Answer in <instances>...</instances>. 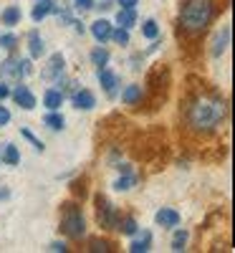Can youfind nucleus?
I'll use <instances>...</instances> for the list:
<instances>
[{
    "label": "nucleus",
    "mask_w": 235,
    "mask_h": 253,
    "mask_svg": "<svg viewBox=\"0 0 235 253\" xmlns=\"http://www.w3.org/2000/svg\"><path fill=\"white\" fill-rule=\"evenodd\" d=\"M228 117V107L220 96H197L187 107V124L195 132H212Z\"/></svg>",
    "instance_id": "1"
},
{
    "label": "nucleus",
    "mask_w": 235,
    "mask_h": 253,
    "mask_svg": "<svg viewBox=\"0 0 235 253\" xmlns=\"http://www.w3.org/2000/svg\"><path fill=\"white\" fill-rule=\"evenodd\" d=\"M215 13L212 0H185L180 10V23L187 33H202Z\"/></svg>",
    "instance_id": "2"
},
{
    "label": "nucleus",
    "mask_w": 235,
    "mask_h": 253,
    "mask_svg": "<svg viewBox=\"0 0 235 253\" xmlns=\"http://www.w3.org/2000/svg\"><path fill=\"white\" fill-rule=\"evenodd\" d=\"M61 230L69 238H81L86 233V220H83V213L76 203H63L61 208Z\"/></svg>",
    "instance_id": "3"
},
{
    "label": "nucleus",
    "mask_w": 235,
    "mask_h": 253,
    "mask_svg": "<svg viewBox=\"0 0 235 253\" xmlns=\"http://www.w3.org/2000/svg\"><path fill=\"white\" fill-rule=\"evenodd\" d=\"M119 210L106 200V195H96V220H99V225L101 228H106V230H117V223H119Z\"/></svg>",
    "instance_id": "4"
},
{
    "label": "nucleus",
    "mask_w": 235,
    "mask_h": 253,
    "mask_svg": "<svg viewBox=\"0 0 235 253\" xmlns=\"http://www.w3.org/2000/svg\"><path fill=\"white\" fill-rule=\"evenodd\" d=\"M31 71H33V66H31L28 58L20 61L18 56H8L3 63H0V74H3L5 79H13V81H20L23 76H28Z\"/></svg>",
    "instance_id": "5"
},
{
    "label": "nucleus",
    "mask_w": 235,
    "mask_h": 253,
    "mask_svg": "<svg viewBox=\"0 0 235 253\" xmlns=\"http://www.w3.org/2000/svg\"><path fill=\"white\" fill-rule=\"evenodd\" d=\"M63 66H66L63 56H61V53H53V56L48 58V63H46V69L40 71V79H43V81H56V79H61Z\"/></svg>",
    "instance_id": "6"
},
{
    "label": "nucleus",
    "mask_w": 235,
    "mask_h": 253,
    "mask_svg": "<svg viewBox=\"0 0 235 253\" xmlns=\"http://www.w3.org/2000/svg\"><path fill=\"white\" fill-rule=\"evenodd\" d=\"M96 76H99V81H101L104 91L109 94V96H114V94H117V86H119V76H117L112 69H106V66H101V69L96 71Z\"/></svg>",
    "instance_id": "7"
},
{
    "label": "nucleus",
    "mask_w": 235,
    "mask_h": 253,
    "mask_svg": "<svg viewBox=\"0 0 235 253\" xmlns=\"http://www.w3.org/2000/svg\"><path fill=\"white\" fill-rule=\"evenodd\" d=\"M13 99H15V104L20 109H36V96H33V91L28 89V86H23V84H20V86H15V91H13Z\"/></svg>",
    "instance_id": "8"
},
{
    "label": "nucleus",
    "mask_w": 235,
    "mask_h": 253,
    "mask_svg": "<svg viewBox=\"0 0 235 253\" xmlns=\"http://www.w3.org/2000/svg\"><path fill=\"white\" fill-rule=\"evenodd\" d=\"M228 46H230V26H223V28L215 33V41H212L210 53L218 58V56H223V53L228 51Z\"/></svg>",
    "instance_id": "9"
},
{
    "label": "nucleus",
    "mask_w": 235,
    "mask_h": 253,
    "mask_svg": "<svg viewBox=\"0 0 235 253\" xmlns=\"http://www.w3.org/2000/svg\"><path fill=\"white\" fill-rule=\"evenodd\" d=\"M74 107L81 109V112H89V109L96 107V96L89 89H76L74 91Z\"/></svg>",
    "instance_id": "10"
},
{
    "label": "nucleus",
    "mask_w": 235,
    "mask_h": 253,
    "mask_svg": "<svg viewBox=\"0 0 235 253\" xmlns=\"http://www.w3.org/2000/svg\"><path fill=\"white\" fill-rule=\"evenodd\" d=\"M155 220L162 228H177L180 225V213H177V210H172V208H162V210H157Z\"/></svg>",
    "instance_id": "11"
},
{
    "label": "nucleus",
    "mask_w": 235,
    "mask_h": 253,
    "mask_svg": "<svg viewBox=\"0 0 235 253\" xmlns=\"http://www.w3.org/2000/svg\"><path fill=\"white\" fill-rule=\"evenodd\" d=\"M112 23L109 20H104V18H99V20H94L91 23V36L99 41V43H104V41H109L112 38Z\"/></svg>",
    "instance_id": "12"
},
{
    "label": "nucleus",
    "mask_w": 235,
    "mask_h": 253,
    "mask_svg": "<svg viewBox=\"0 0 235 253\" xmlns=\"http://www.w3.org/2000/svg\"><path fill=\"white\" fill-rule=\"evenodd\" d=\"M144 99V89L139 86V84H132V86H126L121 91V101L126 104V107H134V104H142Z\"/></svg>",
    "instance_id": "13"
},
{
    "label": "nucleus",
    "mask_w": 235,
    "mask_h": 253,
    "mask_svg": "<svg viewBox=\"0 0 235 253\" xmlns=\"http://www.w3.org/2000/svg\"><path fill=\"white\" fill-rule=\"evenodd\" d=\"M28 48H31V58H40V56L46 53L43 38H40L38 31H31V33H28Z\"/></svg>",
    "instance_id": "14"
},
{
    "label": "nucleus",
    "mask_w": 235,
    "mask_h": 253,
    "mask_svg": "<svg viewBox=\"0 0 235 253\" xmlns=\"http://www.w3.org/2000/svg\"><path fill=\"white\" fill-rule=\"evenodd\" d=\"M61 104H63V94L58 89H48L43 94V107H48V112H58Z\"/></svg>",
    "instance_id": "15"
},
{
    "label": "nucleus",
    "mask_w": 235,
    "mask_h": 253,
    "mask_svg": "<svg viewBox=\"0 0 235 253\" xmlns=\"http://www.w3.org/2000/svg\"><path fill=\"white\" fill-rule=\"evenodd\" d=\"M149 246H152V233H149V230H142V236L132 241L129 251H132V253H147Z\"/></svg>",
    "instance_id": "16"
},
{
    "label": "nucleus",
    "mask_w": 235,
    "mask_h": 253,
    "mask_svg": "<svg viewBox=\"0 0 235 253\" xmlns=\"http://www.w3.org/2000/svg\"><path fill=\"white\" fill-rule=\"evenodd\" d=\"M117 23H119L121 28H132V26L137 23V13H134V8H121V10L117 13Z\"/></svg>",
    "instance_id": "17"
},
{
    "label": "nucleus",
    "mask_w": 235,
    "mask_h": 253,
    "mask_svg": "<svg viewBox=\"0 0 235 253\" xmlns=\"http://www.w3.org/2000/svg\"><path fill=\"white\" fill-rule=\"evenodd\" d=\"M51 10H53V0H38L36 8H33V20H36V23H40V20H43Z\"/></svg>",
    "instance_id": "18"
},
{
    "label": "nucleus",
    "mask_w": 235,
    "mask_h": 253,
    "mask_svg": "<svg viewBox=\"0 0 235 253\" xmlns=\"http://www.w3.org/2000/svg\"><path fill=\"white\" fill-rule=\"evenodd\" d=\"M43 124L48 126V129L58 132V129H63V126H66V119H63L58 112H48V114L43 117Z\"/></svg>",
    "instance_id": "19"
},
{
    "label": "nucleus",
    "mask_w": 235,
    "mask_h": 253,
    "mask_svg": "<svg viewBox=\"0 0 235 253\" xmlns=\"http://www.w3.org/2000/svg\"><path fill=\"white\" fill-rule=\"evenodd\" d=\"M137 185V175H132V172H124L117 182H114V190H119V193H126V190H132Z\"/></svg>",
    "instance_id": "20"
},
{
    "label": "nucleus",
    "mask_w": 235,
    "mask_h": 253,
    "mask_svg": "<svg viewBox=\"0 0 235 253\" xmlns=\"http://www.w3.org/2000/svg\"><path fill=\"white\" fill-rule=\"evenodd\" d=\"M0 20H3L5 26H18V23H20V8H18V5L5 8L3 15H0Z\"/></svg>",
    "instance_id": "21"
},
{
    "label": "nucleus",
    "mask_w": 235,
    "mask_h": 253,
    "mask_svg": "<svg viewBox=\"0 0 235 253\" xmlns=\"http://www.w3.org/2000/svg\"><path fill=\"white\" fill-rule=\"evenodd\" d=\"M117 230H121L124 236H134V233H137V220H134L132 215L119 218V223H117Z\"/></svg>",
    "instance_id": "22"
},
{
    "label": "nucleus",
    "mask_w": 235,
    "mask_h": 253,
    "mask_svg": "<svg viewBox=\"0 0 235 253\" xmlns=\"http://www.w3.org/2000/svg\"><path fill=\"white\" fill-rule=\"evenodd\" d=\"M3 162L10 165V167H15V165L20 162V152H18L15 144H5V150H3Z\"/></svg>",
    "instance_id": "23"
},
{
    "label": "nucleus",
    "mask_w": 235,
    "mask_h": 253,
    "mask_svg": "<svg viewBox=\"0 0 235 253\" xmlns=\"http://www.w3.org/2000/svg\"><path fill=\"white\" fill-rule=\"evenodd\" d=\"M91 63H94V66H106V63H109V51H106V48H94L91 51Z\"/></svg>",
    "instance_id": "24"
},
{
    "label": "nucleus",
    "mask_w": 235,
    "mask_h": 253,
    "mask_svg": "<svg viewBox=\"0 0 235 253\" xmlns=\"http://www.w3.org/2000/svg\"><path fill=\"white\" fill-rule=\"evenodd\" d=\"M142 36L155 41V38L159 36V26L155 23V20H144V23H142Z\"/></svg>",
    "instance_id": "25"
},
{
    "label": "nucleus",
    "mask_w": 235,
    "mask_h": 253,
    "mask_svg": "<svg viewBox=\"0 0 235 253\" xmlns=\"http://www.w3.org/2000/svg\"><path fill=\"white\" fill-rule=\"evenodd\" d=\"M185 246H187V230H177L172 238V251L180 253V251H185Z\"/></svg>",
    "instance_id": "26"
},
{
    "label": "nucleus",
    "mask_w": 235,
    "mask_h": 253,
    "mask_svg": "<svg viewBox=\"0 0 235 253\" xmlns=\"http://www.w3.org/2000/svg\"><path fill=\"white\" fill-rule=\"evenodd\" d=\"M89 251H91V253H109L112 246L106 243V241H101V238H91V241H89Z\"/></svg>",
    "instance_id": "27"
},
{
    "label": "nucleus",
    "mask_w": 235,
    "mask_h": 253,
    "mask_svg": "<svg viewBox=\"0 0 235 253\" xmlns=\"http://www.w3.org/2000/svg\"><path fill=\"white\" fill-rule=\"evenodd\" d=\"M112 38L117 41L119 46H129V28H117V31H112Z\"/></svg>",
    "instance_id": "28"
},
{
    "label": "nucleus",
    "mask_w": 235,
    "mask_h": 253,
    "mask_svg": "<svg viewBox=\"0 0 235 253\" xmlns=\"http://www.w3.org/2000/svg\"><path fill=\"white\" fill-rule=\"evenodd\" d=\"M18 46V38L13 33H5V36H0V48H5V51H13Z\"/></svg>",
    "instance_id": "29"
},
{
    "label": "nucleus",
    "mask_w": 235,
    "mask_h": 253,
    "mask_svg": "<svg viewBox=\"0 0 235 253\" xmlns=\"http://www.w3.org/2000/svg\"><path fill=\"white\" fill-rule=\"evenodd\" d=\"M20 134H23V137H26V139H28V142H31V144L36 147V150H38V152H43V142H40V139H36L31 129H20Z\"/></svg>",
    "instance_id": "30"
},
{
    "label": "nucleus",
    "mask_w": 235,
    "mask_h": 253,
    "mask_svg": "<svg viewBox=\"0 0 235 253\" xmlns=\"http://www.w3.org/2000/svg\"><path fill=\"white\" fill-rule=\"evenodd\" d=\"M71 190H74V195H86V180H76L74 185H71Z\"/></svg>",
    "instance_id": "31"
},
{
    "label": "nucleus",
    "mask_w": 235,
    "mask_h": 253,
    "mask_svg": "<svg viewBox=\"0 0 235 253\" xmlns=\"http://www.w3.org/2000/svg\"><path fill=\"white\" fill-rule=\"evenodd\" d=\"M74 8H78V10H91V8H94V0H74Z\"/></svg>",
    "instance_id": "32"
},
{
    "label": "nucleus",
    "mask_w": 235,
    "mask_h": 253,
    "mask_svg": "<svg viewBox=\"0 0 235 253\" xmlns=\"http://www.w3.org/2000/svg\"><path fill=\"white\" fill-rule=\"evenodd\" d=\"M51 251H53V253H66L69 246H66V243H61V241H56V243H51Z\"/></svg>",
    "instance_id": "33"
},
{
    "label": "nucleus",
    "mask_w": 235,
    "mask_h": 253,
    "mask_svg": "<svg viewBox=\"0 0 235 253\" xmlns=\"http://www.w3.org/2000/svg\"><path fill=\"white\" fill-rule=\"evenodd\" d=\"M8 122H10V112L5 107H0V126H5Z\"/></svg>",
    "instance_id": "34"
},
{
    "label": "nucleus",
    "mask_w": 235,
    "mask_h": 253,
    "mask_svg": "<svg viewBox=\"0 0 235 253\" xmlns=\"http://www.w3.org/2000/svg\"><path fill=\"white\" fill-rule=\"evenodd\" d=\"M8 96H10L8 84H5V81H0V101H3V99H8Z\"/></svg>",
    "instance_id": "35"
},
{
    "label": "nucleus",
    "mask_w": 235,
    "mask_h": 253,
    "mask_svg": "<svg viewBox=\"0 0 235 253\" xmlns=\"http://www.w3.org/2000/svg\"><path fill=\"white\" fill-rule=\"evenodd\" d=\"M119 5H121V8H137L139 0H119Z\"/></svg>",
    "instance_id": "36"
},
{
    "label": "nucleus",
    "mask_w": 235,
    "mask_h": 253,
    "mask_svg": "<svg viewBox=\"0 0 235 253\" xmlns=\"http://www.w3.org/2000/svg\"><path fill=\"white\" fill-rule=\"evenodd\" d=\"M8 195H10V193H8V190H0V198H3V200H5Z\"/></svg>",
    "instance_id": "37"
}]
</instances>
